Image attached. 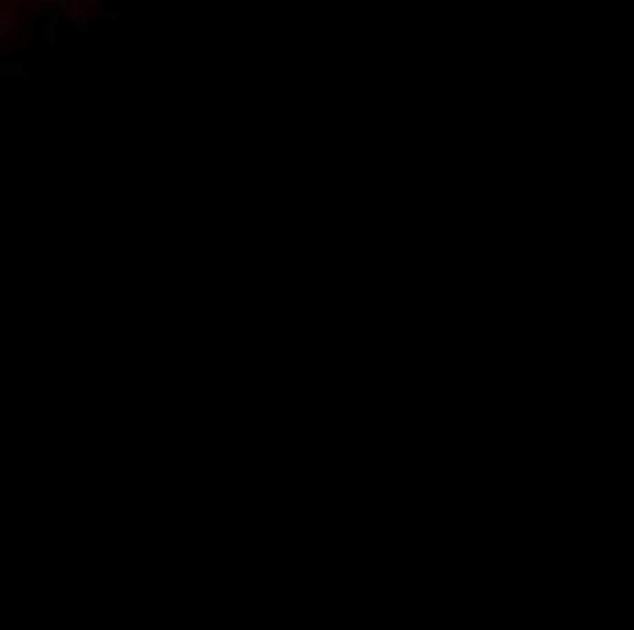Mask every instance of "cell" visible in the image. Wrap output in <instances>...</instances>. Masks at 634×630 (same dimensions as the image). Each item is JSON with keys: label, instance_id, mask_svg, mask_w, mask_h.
I'll use <instances>...</instances> for the list:
<instances>
[{"label": "cell", "instance_id": "obj_1", "mask_svg": "<svg viewBox=\"0 0 634 630\" xmlns=\"http://www.w3.org/2000/svg\"><path fill=\"white\" fill-rule=\"evenodd\" d=\"M19 30H22V22H19V19H11V15L0 19V41H4V44L11 41V33H19Z\"/></svg>", "mask_w": 634, "mask_h": 630}]
</instances>
